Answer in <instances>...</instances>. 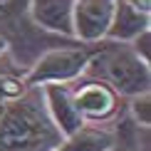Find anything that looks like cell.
Wrapping results in <instances>:
<instances>
[{
	"label": "cell",
	"instance_id": "6da1fadb",
	"mask_svg": "<svg viewBox=\"0 0 151 151\" xmlns=\"http://www.w3.org/2000/svg\"><path fill=\"white\" fill-rule=\"evenodd\" d=\"M62 131L47 114L42 87H27L0 109V151H55Z\"/></svg>",
	"mask_w": 151,
	"mask_h": 151
},
{
	"label": "cell",
	"instance_id": "7a4b0ae2",
	"mask_svg": "<svg viewBox=\"0 0 151 151\" xmlns=\"http://www.w3.org/2000/svg\"><path fill=\"white\" fill-rule=\"evenodd\" d=\"M82 77L102 79L119 97H127V99L151 89L149 62L141 60L131 50L129 42H116V40L94 42V52Z\"/></svg>",
	"mask_w": 151,
	"mask_h": 151
},
{
	"label": "cell",
	"instance_id": "3957f363",
	"mask_svg": "<svg viewBox=\"0 0 151 151\" xmlns=\"http://www.w3.org/2000/svg\"><path fill=\"white\" fill-rule=\"evenodd\" d=\"M94 52V42L87 45H70V47H52L42 52L30 70L25 72L27 87H42V84H72L84 74L89 57Z\"/></svg>",
	"mask_w": 151,
	"mask_h": 151
},
{
	"label": "cell",
	"instance_id": "277c9868",
	"mask_svg": "<svg viewBox=\"0 0 151 151\" xmlns=\"http://www.w3.org/2000/svg\"><path fill=\"white\" fill-rule=\"evenodd\" d=\"M72 89H74V102H77L84 122L106 124L119 114L122 97L106 82L94 77H79L77 82H72Z\"/></svg>",
	"mask_w": 151,
	"mask_h": 151
},
{
	"label": "cell",
	"instance_id": "5b68a950",
	"mask_svg": "<svg viewBox=\"0 0 151 151\" xmlns=\"http://www.w3.org/2000/svg\"><path fill=\"white\" fill-rule=\"evenodd\" d=\"M114 15V0H74L72 30L79 42H102Z\"/></svg>",
	"mask_w": 151,
	"mask_h": 151
},
{
	"label": "cell",
	"instance_id": "8992f818",
	"mask_svg": "<svg viewBox=\"0 0 151 151\" xmlns=\"http://www.w3.org/2000/svg\"><path fill=\"white\" fill-rule=\"evenodd\" d=\"M42 94H45L47 114L55 122V127L62 131V136L72 134L84 124V116L74 102L72 84H42Z\"/></svg>",
	"mask_w": 151,
	"mask_h": 151
},
{
	"label": "cell",
	"instance_id": "52a82bcc",
	"mask_svg": "<svg viewBox=\"0 0 151 151\" xmlns=\"http://www.w3.org/2000/svg\"><path fill=\"white\" fill-rule=\"evenodd\" d=\"M72 10H74V0H27V15L32 25L74 40Z\"/></svg>",
	"mask_w": 151,
	"mask_h": 151
},
{
	"label": "cell",
	"instance_id": "ba28073f",
	"mask_svg": "<svg viewBox=\"0 0 151 151\" xmlns=\"http://www.w3.org/2000/svg\"><path fill=\"white\" fill-rule=\"evenodd\" d=\"M119 139H122L119 131L84 122L79 129H74L72 134L62 136L60 146L55 151H111L119 144Z\"/></svg>",
	"mask_w": 151,
	"mask_h": 151
},
{
	"label": "cell",
	"instance_id": "9c48e42d",
	"mask_svg": "<svg viewBox=\"0 0 151 151\" xmlns=\"http://www.w3.org/2000/svg\"><path fill=\"white\" fill-rule=\"evenodd\" d=\"M144 30H151V12L136 10L127 0H114V15H111V25L104 40L131 42Z\"/></svg>",
	"mask_w": 151,
	"mask_h": 151
},
{
	"label": "cell",
	"instance_id": "30bf717a",
	"mask_svg": "<svg viewBox=\"0 0 151 151\" xmlns=\"http://www.w3.org/2000/svg\"><path fill=\"white\" fill-rule=\"evenodd\" d=\"M27 89V82H25V74H17L15 72V65L10 62L8 52L0 57V109L15 99L17 94H22Z\"/></svg>",
	"mask_w": 151,
	"mask_h": 151
},
{
	"label": "cell",
	"instance_id": "8fae6325",
	"mask_svg": "<svg viewBox=\"0 0 151 151\" xmlns=\"http://www.w3.org/2000/svg\"><path fill=\"white\" fill-rule=\"evenodd\" d=\"M129 111H131V119H134L136 127L149 129V124H151V97H149V92L129 97Z\"/></svg>",
	"mask_w": 151,
	"mask_h": 151
},
{
	"label": "cell",
	"instance_id": "7c38bea8",
	"mask_svg": "<svg viewBox=\"0 0 151 151\" xmlns=\"http://www.w3.org/2000/svg\"><path fill=\"white\" fill-rule=\"evenodd\" d=\"M20 8L27 10V0H0V25H10L20 15Z\"/></svg>",
	"mask_w": 151,
	"mask_h": 151
},
{
	"label": "cell",
	"instance_id": "4fadbf2b",
	"mask_svg": "<svg viewBox=\"0 0 151 151\" xmlns=\"http://www.w3.org/2000/svg\"><path fill=\"white\" fill-rule=\"evenodd\" d=\"M129 45H131V50H134V52L139 55L141 60L149 62V52H151V30H144V32H139L134 40L129 42Z\"/></svg>",
	"mask_w": 151,
	"mask_h": 151
},
{
	"label": "cell",
	"instance_id": "5bb4252c",
	"mask_svg": "<svg viewBox=\"0 0 151 151\" xmlns=\"http://www.w3.org/2000/svg\"><path fill=\"white\" fill-rule=\"evenodd\" d=\"M129 5H134L136 10H141V12H151V0H127Z\"/></svg>",
	"mask_w": 151,
	"mask_h": 151
},
{
	"label": "cell",
	"instance_id": "9a60e30c",
	"mask_svg": "<svg viewBox=\"0 0 151 151\" xmlns=\"http://www.w3.org/2000/svg\"><path fill=\"white\" fill-rule=\"evenodd\" d=\"M111 151H139V149H136V144H134V141L129 139L127 144H116V146L111 149Z\"/></svg>",
	"mask_w": 151,
	"mask_h": 151
},
{
	"label": "cell",
	"instance_id": "2e32d148",
	"mask_svg": "<svg viewBox=\"0 0 151 151\" xmlns=\"http://www.w3.org/2000/svg\"><path fill=\"white\" fill-rule=\"evenodd\" d=\"M5 52H10V40L5 35H0V57H3Z\"/></svg>",
	"mask_w": 151,
	"mask_h": 151
}]
</instances>
